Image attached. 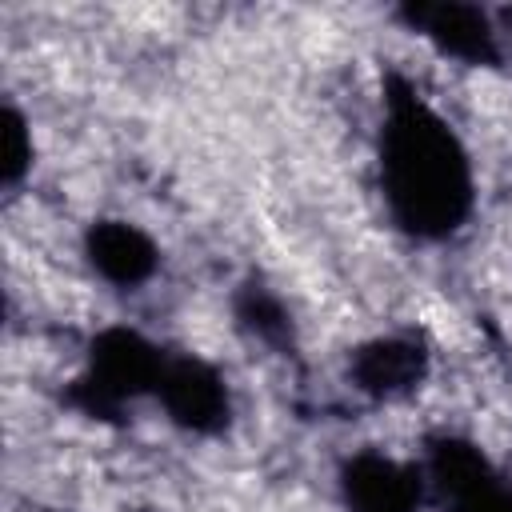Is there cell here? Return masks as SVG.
Segmentation results:
<instances>
[{
    "label": "cell",
    "mask_w": 512,
    "mask_h": 512,
    "mask_svg": "<svg viewBox=\"0 0 512 512\" xmlns=\"http://www.w3.org/2000/svg\"><path fill=\"white\" fill-rule=\"evenodd\" d=\"M380 184L392 220L416 240H444L472 212V160L448 120L408 80H392L384 96Z\"/></svg>",
    "instance_id": "obj_1"
},
{
    "label": "cell",
    "mask_w": 512,
    "mask_h": 512,
    "mask_svg": "<svg viewBox=\"0 0 512 512\" xmlns=\"http://www.w3.org/2000/svg\"><path fill=\"white\" fill-rule=\"evenodd\" d=\"M428 376V352L416 336L392 332L352 352V384L372 400H400Z\"/></svg>",
    "instance_id": "obj_5"
},
{
    "label": "cell",
    "mask_w": 512,
    "mask_h": 512,
    "mask_svg": "<svg viewBox=\"0 0 512 512\" xmlns=\"http://www.w3.org/2000/svg\"><path fill=\"white\" fill-rule=\"evenodd\" d=\"M156 400L176 428L196 436L220 432L232 416V396L224 376L200 356H168L156 384Z\"/></svg>",
    "instance_id": "obj_3"
},
{
    "label": "cell",
    "mask_w": 512,
    "mask_h": 512,
    "mask_svg": "<svg viewBox=\"0 0 512 512\" xmlns=\"http://www.w3.org/2000/svg\"><path fill=\"white\" fill-rule=\"evenodd\" d=\"M340 492L348 512H420L424 480L384 452H356L340 472Z\"/></svg>",
    "instance_id": "obj_4"
},
{
    "label": "cell",
    "mask_w": 512,
    "mask_h": 512,
    "mask_svg": "<svg viewBox=\"0 0 512 512\" xmlns=\"http://www.w3.org/2000/svg\"><path fill=\"white\" fill-rule=\"evenodd\" d=\"M84 256L96 268V276L116 288H140L144 280H152L160 264L152 236L128 220H96L84 236Z\"/></svg>",
    "instance_id": "obj_7"
},
{
    "label": "cell",
    "mask_w": 512,
    "mask_h": 512,
    "mask_svg": "<svg viewBox=\"0 0 512 512\" xmlns=\"http://www.w3.org/2000/svg\"><path fill=\"white\" fill-rule=\"evenodd\" d=\"M168 352L144 340L136 328H104L84 360V372L72 384V404L92 420L120 416L132 400L156 396Z\"/></svg>",
    "instance_id": "obj_2"
},
{
    "label": "cell",
    "mask_w": 512,
    "mask_h": 512,
    "mask_svg": "<svg viewBox=\"0 0 512 512\" xmlns=\"http://www.w3.org/2000/svg\"><path fill=\"white\" fill-rule=\"evenodd\" d=\"M236 312H240V320H244L264 344H284V340H288V312H284V304H280L272 292L248 288L244 300L236 304Z\"/></svg>",
    "instance_id": "obj_9"
},
{
    "label": "cell",
    "mask_w": 512,
    "mask_h": 512,
    "mask_svg": "<svg viewBox=\"0 0 512 512\" xmlns=\"http://www.w3.org/2000/svg\"><path fill=\"white\" fill-rule=\"evenodd\" d=\"M404 20L432 40L444 56L464 64H492L496 60V28L484 8L472 4H416L404 8Z\"/></svg>",
    "instance_id": "obj_6"
},
{
    "label": "cell",
    "mask_w": 512,
    "mask_h": 512,
    "mask_svg": "<svg viewBox=\"0 0 512 512\" xmlns=\"http://www.w3.org/2000/svg\"><path fill=\"white\" fill-rule=\"evenodd\" d=\"M32 168V132H28V120L20 116V108H4V120H0V180L4 188H16Z\"/></svg>",
    "instance_id": "obj_8"
}]
</instances>
